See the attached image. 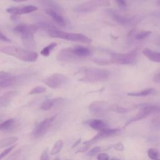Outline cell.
Masks as SVG:
<instances>
[{
  "label": "cell",
  "mask_w": 160,
  "mask_h": 160,
  "mask_svg": "<svg viewBox=\"0 0 160 160\" xmlns=\"http://www.w3.org/2000/svg\"><path fill=\"white\" fill-rule=\"evenodd\" d=\"M102 151V148H101V147H99V146H96V147L93 148L92 149H90V150L88 152L87 154H88V156H94V155H95V154H96L100 152V151Z\"/></svg>",
  "instance_id": "cell-35"
},
{
  "label": "cell",
  "mask_w": 160,
  "mask_h": 160,
  "mask_svg": "<svg viewBox=\"0 0 160 160\" xmlns=\"http://www.w3.org/2000/svg\"><path fill=\"white\" fill-rule=\"evenodd\" d=\"M156 92V90L154 88H148L140 91L136 92H130L127 94L128 96H135V97H140V96H146L152 94H154Z\"/></svg>",
  "instance_id": "cell-20"
},
{
  "label": "cell",
  "mask_w": 160,
  "mask_h": 160,
  "mask_svg": "<svg viewBox=\"0 0 160 160\" xmlns=\"http://www.w3.org/2000/svg\"><path fill=\"white\" fill-rule=\"evenodd\" d=\"M18 94L16 91H10L5 92L0 97V108H6L9 105L13 98Z\"/></svg>",
  "instance_id": "cell-14"
},
{
  "label": "cell",
  "mask_w": 160,
  "mask_h": 160,
  "mask_svg": "<svg viewBox=\"0 0 160 160\" xmlns=\"http://www.w3.org/2000/svg\"><path fill=\"white\" fill-rule=\"evenodd\" d=\"M68 82V78L61 73H54L46 78L43 82L51 88L56 89L62 87Z\"/></svg>",
  "instance_id": "cell-7"
},
{
  "label": "cell",
  "mask_w": 160,
  "mask_h": 160,
  "mask_svg": "<svg viewBox=\"0 0 160 160\" xmlns=\"http://www.w3.org/2000/svg\"><path fill=\"white\" fill-rule=\"evenodd\" d=\"M109 5L110 2L109 0H90L79 5L76 7V10L80 12H88L99 8L109 6Z\"/></svg>",
  "instance_id": "cell-6"
},
{
  "label": "cell",
  "mask_w": 160,
  "mask_h": 160,
  "mask_svg": "<svg viewBox=\"0 0 160 160\" xmlns=\"http://www.w3.org/2000/svg\"><path fill=\"white\" fill-rule=\"evenodd\" d=\"M16 124V120L13 118H11L6 120L0 124V131H9L13 129Z\"/></svg>",
  "instance_id": "cell-22"
},
{
  "label": "cell",
  "mask_w": 160,
  "mask_h": 160,
  "mask_svg": "<svg viewBox=\"0 0 160 160\" xmlns=\"http://www.w3.org/2000/svg\"><path fill=\"white\" fill-rule=\"evenodd\" d=\"M40 160H49V151L45 149L41 154Z\"/></svg>",
  "instance_id": "cell-38"
},
{
  "label": "cell",
  "mask_w": 160,
  "mask_h": 160,
  "mask_svg": "<svg viewBox=\"0 0 160 160\" xmlns=\"http://www.w3.org/2000/svg\"><path fill=\"white\" fill-rule=\"evenodd\" d=\"M120 131L119 129H109L108 128L99 131V132L91 139L86 141L85 142H83V144L85 145H89L90 146L91 144L94 143V142L104 139V138H106L112 136H114L115 134H116L117 133H118V132Z\"/></svg>",
  "instance_id": "cell-10"
},
{
  "label": "cell",
  "mask_w": 160,
  "mask_h": 160,
  "mask_svg": "<svg viewBox=\"0 0 160 160\" xmlns=\"http://www.w3.org/2000/svg\"><path fill=\"white\" fill-rule=\"evenodd\" d=\"M142 54L148 58L149 60L156 62H160V54L158 52L152 51L149 48H145L142 51Z\"/></svg>",
  "instance_id": "cell-17"
},
{
  "label": "cell",
  "mask_w": 160,
  "mask_h": 160,
  "mask_svg": "<svg viewBox=\"0 0 160 160\" xmlns=\"http://www.w3.org/2000/svg\"><path fill=\"white\" fill-rule=\"evenodd\" d=\"M90 148V146L89 145H84L82 147L80 148L79 149H78L76 152V153H78V152H84L85 151H86L87 150H88Z\"/></svg>",
  "instance_id": "cell-41"
},
{
  "label": "cell",
  "mask_w": 160,
  "mask_h": 160,
  "mask_svg": "<svg viewBox=\"0 0 160 160\" xmlns=\"http://www.w3.org/2000/svg\"><path fill=\"white\" fill-rule=\"evenodd\" d=\"M153 81L154 82H156V83H159L160 82V74H159V72H158L154 77V79H153Z\"/></svg>",
  "instance_id": "cell-43"
},
{
  "label": "cell",
  "mask_w": 160,
  "mask_h": 160,
  "mask_svg": "<svg viewBox=\"0 0 160 160\" xmlns=\"http://www.w3.org/2000/svg\"><path fill=\"white\" fill-rule=\"evenodd\" d=\"M44 11L46 12V14H48V15L51 16L54 19V20L60 26L64 27L66 26V22H65V20L64 19V18H62V16H61L60 14H59L55 11H54L51 9H49V8H47V9H44Z\"/></svg>",
  "instance_id": "cell-16"
},
{
  "label": "cell",
  "mask_w": 160,
  "mask_h": 160,
  "mask_svg": "<svg viewBox=\"0 0 160 160\" xmlns=\"http://www.w3.org/2000/svg\"><path fill=\"white\" fill-rule=\"evenodd\" d=\"M61 98L47 99L41 104L40 108L44 111H49L54 106L56 102H57Z\"/></svg>",
  "instance_id": "cell-24"
},
{
  "label": "cell",
  "mask_w": 160,
  "mask_h": 160,
  "mask_svg": "<svg viewBox=\"0 0 160 160\" xmlns=\"http://www.w3.org/2000/svg\"><path fill=\"white\" fill-rule=\"evenodd\" d=\"M85 124H88L92 129L100 131L107 128L106 124L100 119H90L84 122Z\"/></svg>",
  "instance_id": "cell-15"
},
{
  "label": "cell",
  "mask_w": 160,
  "mask_h": 160,
  "mask_svg": "<svg viewBox=\"0 0 160 160\" xmlns=\"http://www.w3.org/2000/svg\"><path fill=\"white\" fill-rule=\"evenodd\" d=\"M29 151L28 146H24L15 151L9 158L10 160H26Z\"/></svg>",
  "instance_id": "cell-13"
},
{
  "label": "cell",
  "mask_w": 160,
  "mask_h": 160,
  "mask_svg": "<svg viewBox=\"0 0 160 160\" xmlns=\"http://www.w3.org/2000/svg\"><path fill=\"white\" fill-rule=\"evenodd\" d=\"M148 157L152 160H159V152L153 148H150L148 150Z\"/></svg>",
  "instance_id": "cell-31"
},
{
  "label": "cell",
  "mask_w": 160,
  "mask_h": 160,
  "mask_svg": "<svg viewBox=\"0 0 160 160\" xmlns=\"http://www.w3.org/2000/svg\"><path fill=\"white\" fill-rule=\"evenodd\" d=\"M109 12L114 21H116V22H118V23H119L122 25L127 26V25L129 24L131 22V19L128 18H126V17L122 16L119 14H118L115 12H112L111 10H109Z\"/></svg>",
  "instance_id": "cell-21"
},
{
  "label": "cell",
  "mask_w": 160,
  "mask_h": 160,
  "mask_svg": "<svg viewBox=\"0 0 160 160\" xmlns=\"http://www.w3.org/2000/svg\"><path fill=\"white\" fill-rule=\"evenodd\" d=\"M48 34L50 37L61 38L71 41L80 42L82 43H90L92 40L90 38L82 34L68 33L58 30H49Z\"/></svg>",
  "instance_id": "cell-3"
},
{
  "label": "cell",
  "mask_w": 160,
  "mask_h": 160,
  "mask_svg": "<svg viewBox=\"0 0 160 160\" xmlns=\"http://www.w3.org/2000/svg\"><path fill=\"white\" fill-rule=\"evenodd\" d=\"M16 82V77L15 76H9L1 81H0V88H8L14 85Z\"/></svg>",
  "instance_id": "cell-25"
},
{
  "label": "cell",
  "mask_w": 160,
  "mask_h": 160,
  "mask_svg": "<svg viewBox=\"0 0 160 160\" xmlns=\"http://www.w3.org/2000/svg\"><path fill=\"white\" fill-rule=\"evenodd\" d=\"M12 1L15 2H24V1H26L27 0H12Z\"/></svg>",
  "instance_id": "cell-46"
},
{
  "label": "cell",
  "mask_w": 160,
  "mask_h": 160,
  "mask_svg": "<svg viewBox=\"0 0 160 160\" xmlns=\"http://www.w3.org/2000/svg\"><path fill=\"white\" fill-rule=\"evenodd\" d=\"M138 49H134L126 54L113 53L111 61L112 63L120 64H133L136 63L138 58Z\"/></svg>",
  "instance_id": "cell-5"
},
{
  "label": "cell",
  "mask_w": 160,
  "mask_h": 160,
  "mask_svg": "<svg viewBox=\"0 0 160 160\" xmlns=\"http://www.w3.org/2000/svg\"><path fill=\"white\" fill-rule=\"evenodd\" d=\"M0 52L27 62H34L38 58L37 52L24 49L14 46L0 47Z\"/></svg>",
  "instance_id": "cell-1"
},
{
  "label": "cell",
  "mask_w": 160,
  "mask_h": 160,
  "mask_svg": "<svg viewBox=\"0 0 160 160\" xmlns=\"http://www.w3.org/2000/svg\"><path fill=\"white\" fill-rule=\"evenodd\" d=\"M11 74L9 72L6 71H0V81L11 76Z\"/></svg>",
  "instance_id": "cell-39"
},
{
  "label": "cell",
  "mask_w": 160,
  "mask_h": 160,
  "mask_svg": "<svg viewBox=\"0 0 160 160\" xmlns=\"http://www.w3.org/2000/svg\"><path fill=\"white\" fill-rule=\"evenodd\" d=\"M151 34V31H141L140 32H139L138 34H137L135 36L136 39H143L146 38H147L148 36H149L150 34Z\"/></svg>",
  "instance_id": "cell-33"
},
{
  "label": "cell",
  "mask_w": 160,
  "mask_h": 160,
  "mask_svg": "<svg viewBox=\"0 0 160 160\" xmlns=\"http://www.w3.org/2000/svg\"><path fill=\"white\" fill-rule=\"evenodd\" d=\"M57 46L56 42H52L50 44L48 45L47 46L44 47L40 52L41 54H42L44 56H48L49 54L51 53V51Z\"/></svg>",
  "instance_id": "cell-28"
},
{
  "label": "cell",
  "mask_w": 160,
  "mask_h": 160,
  "mask_svg": "<svg viewBox=\"0 0 160 160\" xmlns=\"http://www.w3.org/2000/svg\"><path fill=\"white\" fill-rule=\"evenodd\" d=\"M46 90V88L44 86H36V87H34V88H32L29 92V94H40V93H42V92H44Z\"/></svg>",
  "instance_id": "cell-32"
},
{
  "label": "cell",
  "mask_w": 160,
  "mask_h": 160,
  "mask_svg": "<svg viewBox=\"0 0 160 160\" xmlns=\"http://www.w3.org/2000/svg\"><path fill=\"white\" fill-rule=\"evenodd\" d=\"M63 146V142L62 140H58L56 142V143L54 144L53 147L52 148L50 154L51 155H56L58 152H60V151L62 149Z\"/></svg>",
  "instance_id": "cell-27"
},
{
  "label": "cell",
  "mask_w": 160,
  "mask_h": 160,
  "mask_svg": "<svg viewBox=\"0 0 160 160\" xmlns=\"http://www.w3.org/2000/svg\"><path fill=\"white\" fill-rule=\"evenodd\" d=\"M140 109L138 112V114L133 118L129 119L126 124H124V128L127 127L130 124L141 120L145 118H146L148 116H149L150 114L154 112H159V107L158 106L150 104H143L139 106Z\"/></svg>",
  "instance_id": "cell-4"
},
{
  "label": "cell",
  "mask_w": 160,
  "mask_h": 160,
  "mask_svg": "<svg viewBox=\"0 0 160 160\" xmlns=\"http://www.w3.org/2000/svg\"><path fill=\"white\" fill-rule=\"evenodd\" d=\"M22 41L25 46L28 48H33L35 46V41L34 40L33 32H29L21 36Z\"/></svg>",
  "instance_id": "cell-18"
},
{
  "label": "cell",
  "mask_w": 160,
  "mask_h": 160,
  "mask_svg": "<svg viewBox=\"0 0 160 160\" xmlns=\"http://www.w3.org/2000/svg\"><path fill=\"white\" fill-rule=\"evenodd\" d=\"M0 41L3 42H10L11 41L10 39H9L6 36H5L1 32H0Z\"/></svg>",
  "instance_id": "cell-40"
},
{
  "label": "cell",
  "mask_w": 160,
  "mask_h": 160,
  "mask_svg": "<svg viewBox=\"0 0 160 160\" xmlns=\"http://www.w3.org/2000/svg\"><path fill=\"white\" fill-rule=\"evenodd\" d=\"M112 148L114 150L118 151H122L124 149V146L123 144L121 142H119L118 143H116L115 144H113L111 146V148Z\"/></svg>",
  "instance_id": "cell-36"
},
{
  "label": "cell",
  "mask_w": 160,
  "mask_h": 160,
  "mask_svg": "<svg viewBox=\"0 0 160 160\" xmlns=\"http://www.w3.org/2000/svg\"><path fill=\"white\" fill-rule=\"evenodd\" d=\"M88 109L95 116H103L109 109V106L105 101H95L89 105Z\"/></svg>",
  "instance_id": "cell-9"
},
{
  "label": "cell",
  "mask_w": 160,
  "mask_h": 160,
  "mask_svg": "<svg viewBox=\"0 0 160 160\" xmlns=\"http://www.w3.org/2000/svg\"><path fill=\"white\" fill-rule=\"evenodd\" d=\"M109 109H111L113 111H115L118 113H120V114H124L129 111L128 108L119 106L118 105H112V106H109Z\"/></svg>",
  "instance_id": "cell-30"
},
{
  "label": "cell",
  "mask_w": 160,
  "mask_h": 160,
  "mask_svg": "<svg viewBox=\"0 0 160 160\" xmlns=\"http://www.w3.org/2000/svg\"><path fill=\"white\" fill-rule=\"evenodd\" d=\"M35 26L38 28H41L43 29H46L48 31L49 30H58L56 27L54 26L53 24L48 22H45V21H41L36 23Z\"/></svg>",
  "instance_id": "cell-26"
},
{
  "label": "cell",
  "mask_w": 160,
  "mask_h": 160,
  "mask_svg": "<svg viewBox=\"0 0 160 160\" xmlns=\"http://www.w3.org/2000/svg\"><path fill=\"white\" fill-rule=\"evenodd\" d=\"M0 118H1V115H0Z\"/></svg>",
  "instance_id": "cell-47"
},
{
  "label": "cell",
  "mask_w": 160,
  "mask_h": 160,
  "mask_svg": "<svg viewBox=\"0 0 160 160\" xmlns=\"http://www.w3.org/2000/svg\"><path fill=\"white\" fill-rule=\"evenodd\" d=\"M72 50L75 55L79 58L87 57L91 53V51L89 48L81 46H77L72 48Z\"/></svg>",
  "instance_id": "cell-19"
},
{
  "label": "cell",
  "mask_w": 160,
  "mask_h": 160,
  "mask_svg": "<svg viewBox=\"0 0 160 160\" xmlns=\"http://www.w3.org/2000/svg\"><path fill=\"white\" fill-rule=\"evenodd\" d=\"M56 118V115L46 118L38 124L31 132V136L34 138H39L46 133L48 129L50 128Z\"/></svg>",
  "instance_id": "cell-8"
},
{
  "label": "cell",
  "mask_w": 160,
  "mask_h": 160,
  "mask_svg": "<svg viewBox=\"0 0 160 160\" xmlns=\"http://www.w3.org/2000/svg\"><path fill=\"white\" fill-rule=\"evenodd\" d=\"M16 146V144H14L12 146H9V148H8L7 149H6L5 150H4L2 152H1L0 153V160L2 159L3 158H4L6 155H8L12 150H13V149Z\"/></svg>",
  "instance_id": "cell-34"
},
{
  "label": "cell",
  "mask_w": 160,
  "mask_h": 160,
  "mask_svg": "<svg viewBox=\"0 0 160 160\" xmlns=\"http://www.w3.org/2000/svg\"><path fill=\"white\" fill-rule=\"evenodd\" d=\"M115 1L117 2V3L119 6H121L122 7H125L126 6V0H115Z\"/></svg>",
  "instance_id": "cell-42"
},
{
  "label": "cell",
  "mask_w": 160,
  "mask_h": 160,
  "mask_svg": "<svg viewBox=\"0 0 160 160\" xmlns=\"http://www.w3.org/2000/svg\"><path fill=\"white\" fill-rule=\"evenodd\" d=\"M79 58L75 55L72 48H67L61 49L57 56V59L62 62H72L76 61Z\"/></svg>",
  "instance_id": "cell-11"
},
{
  "label": "cell",
  "mask_w": 160,
  "mask_h": 160,
  "mask_svg": "<svg viewBox=\"0 0 160 160\" xmlns=\"http://www.w3.org/2000/svg\"><path fill=\"white\" fill-rule=\"evenodd\" d=\"M81 138H79L73 144H72V148H74L76 146H77L80 142H81Z\"/></svg>",
  "instance_id": "cell-44"
},
{
  "label": "cell",
  "mask_w": 160,
  "mask_h": 160,
  "mask_svg": "<svg viewBox=\"0 0 160 160\" xmlns=\"http://www.w3.org/2000/svg\"><path fill=\"white\" fill-rule=\"evenodd\" d=\"M109 156L106 152H100L97 156L98 160H109Z\"/></svg>",
  "instance_id": "cell-37"
},
{
  "label": "cell",
  "mask_w": 160,
  "mask_h": 160,
  "mask_svg": "<svg viewBox=\"0 0 160 160\" xmlns=\"http://www.w3.org/2000/svg\"><path fill=\"white\" fill-rule=\"evenodd\" d=\"M19 138L16 136H12L4 138L0 141V149L6 148L14 145L18 141Z\"/></svg>",
  "instance_id": "cell-23"
},
{
  "label": "cell",
  "mask_w": 160,
  "mask_h": 160,
  "mask_svg": "<svg viewBox=\"0 0 160 160\" xmlns=\"http://www.w3.org/2000/svg\"><path fill=\"white\" fill-rule=\"evenodd\" d=\"M91 60L92 61H93L94 63H96L98 65H101V66H107V65L112 64L110 59H107L94 58H92Z\"/></svg>",
  "instance_id": "cell-29"
},
{
  "label": "cell",
  "mask_w": 160,
  "mask_h": 160,
  "mask_svg": "<svg viewBox=\"0 0 160 160\" xmlns=\"http://www.w3.org/2000/svg\"><path fill=\"white\" fill-rule=\"evenodd\" d=\"M38 10V8L34 6L29 5L26 6L22 8L19 7H12L6 9V11L9 13L12 14H28L32 12H34L35 11Z\"/></svg>",
  "instance_id": "cell-12"
},
{
  "label": "cell",
  "mask_w": 160,
  "mask_h": 160,
  "mask_svg": "<svg viewBox=\"0 0 160 160\" xmlns=\"http://www.w3.org/2000/svg\"><path fill=\"white\" fill-rule=\"evenodd\" d=\"M11 19L12 21H16V20H18L19 19L18 14H12V16H11Z\"/></svg>",
  "instance_id": "cell-45"
},
{
  "label": "cell",
  "mask_w": 160,
  "mask_h": 160,
  "mask_svg": "<svg viewBox=\"0 0 160 160\" xmlns=\"http://www.w3.org/2000/svg\"><path fill=\"white\" fill-rule=\"evenodd\" d=\"M84 76L79 79L83 82H94L107 79L109 72L106 69L98 68H86L83 71Z\"/></svg>",
  "instance_id": "cell-2"
}]
</instances>
